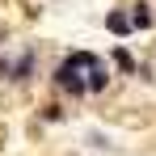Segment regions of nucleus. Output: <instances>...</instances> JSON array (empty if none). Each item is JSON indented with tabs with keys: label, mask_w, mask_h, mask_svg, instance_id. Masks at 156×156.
<instances>
[{
	"label": "nucleus",
	"mask_w": 156,
	"mask_h": 156,
	"mask_svg": "<svg viewBox=\"0 0 156 156\" xmlns=\"http://www.w3.org/2000/svg\"><path fill=\"white\" fill-rule=\"evenodd\" d=\"M30 72H34V55H21V59L9 68V80H30Z\"/></svg>",
	"instance_id": "20e7f679"
},
{
	"label": "nucleus",
	"mask_w": 156,
	"mask_h": 156,
	"mask_svg": "<svg viewBox=\"0 0 156 156\" xmlns=\"http://www.w3.org/2000/svg\"><path fill=\"white\" fill-rule=\"evenodd\" d=\"M105 80H110V76H105V68H101V63H93V68H89V80H84V93H101Z\"/></svg>",
	"instance_id": "7ed1b4c3"
},
{
	"label": "nucleus",
	"mask_w": 156,
	"mask_h": 156,
	"mask_svg": "<svg viewBox=\"0 0 156 156\" xmlns=\"http://www.w3.org/2000/svg\"><path fill=\"white\" fill-rule=\"evenodd\" d=\"M127 21H131V30H148V26H152V9L139 0V4L131 9V17H127Z\"/></svg>",
	"instance_id": "f03ea898"
},
{
	"label": "nucleus",
	"mask_w": 156,
	"mask_h": 156,
	"mask_svg": "<svg viewBox=\"0 0 156 156\" xmlns=\"http://www.w3.org/2000/svg\"><path fill=\"white\" fill-rule=\"evenodd\" d=\"M93 63H97V59H93L89 51H72L59 68H55V84L68 89L72 97H80V93H84V76H80V68H93Z\"/></svg>",
	"instance_id": "f257e3e1"
},
{
	"label": "nucleus",
	"mask_w": 156,
	"mask_h": 156,
	"mask_svg": "<svg viewBox=\"0 0 156 156\" xmlns=\"http://www.w3.org/2000/svg\"><path fill=\"white\" fill-rule=\"evenodd\" d=\"M114 63H118V68H122V72H135V59H131V55L122 51V47H118V51H114Z\"/></svg>",
	"instance_id": "423d86ee"
},
{
	"label": "nucleus",
	"mask_w": 156,
	"mask_h": 156,
	"mask_svg": "<svg viewBox=\"0 0 156 156\" xmlns=\"http://www.w3.org/2000/svg\"><path fill=\"white\" fill-rule=\"evenodd\" d=\"M105 26L114 30L118 38H122V34H131V21H127V13H110V17H105Z\"/></svg>",
	"instance_id": "39448f33"
}]
</instances>
